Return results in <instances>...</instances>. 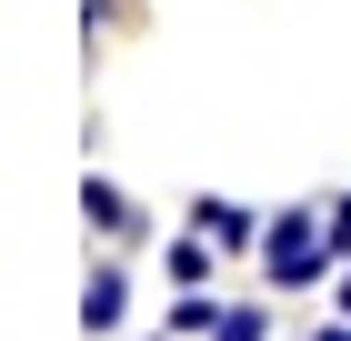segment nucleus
<instances>
[{
    "mask_svg": "<svg viewBox=\"0 0 351 341\" xmlns=\"http://www.w3.org/2000/svg\"><path fill=\"white\" fill-rule=\"evenodd\" d=\"M331 261H341V251H331V221H322V211H281V221H271V231H261V271H271V281H281V291H301V281H322Z\"/></svg>",
    "mask_w": 351,
    "mask_h": 341,
    "instance_id": "nucleus-1",
    "label": "nucleus"
},
{
    "mask_svg": "<svg viewBox=\"0 0 351 341\" xmlns=\"http://www.w3.org/2000/svg\"><path fill=\"white\" fill-rule=\"evenodd\" d=\"M81 321H90V331H121V321H131V281H121V271H90Z\"/></svg>",
    "mask_w": 351,
    "mask_h": 341,
    "instance_id": "nucleus-2",
    "label": "nucleus"
},
{
    "mask_svg": "<svg viewBox=\"0 0 351 341\" xmlns=\"http://www.w3.org/2000/svg\"><path fill=\"white\" fill-rule=\"evenodd\" d=\"M221 321H231V301H211V291H171V331H181V341H221Z\"/></svg>",
    "mask_w": 351,
    "mask_h": 341,
    "instance_id": "nucleus-3",
    "label": "nucleus"
},
{
    "mask_svg": "<svg viewBox=\"0 0 351 341\" xmlns=\"http://www.w3.org/2000/svg\"><path fill=\"white\" fill-rule=\"evenodd\" d=\"M81 211H90V221H101V231H121V241L141 231V211H131V191H110L101 171H90V191H81Z\"/></svg>",
    "mask_w": 351,
    "mask_h": 341,
    "instance_id": "nucleus-4",
    "label": "nucleus"
},
{
    "mask_svg": "<svg viewBox=\"0 0 351 341\" xmlns=\"http://www.w3.org/2000/svg\"><path fill=\"white\" fill-rule=\"evenodd\" d=\"M191 211L211 221V241H221V251H251V241H261V221H251L241 201H191Z\"/></svg>",
    "mask_w": 351,
    "mask_h": 341,
    "instance_id": "nucleus-5",
    "label": "nucleus"
},
{
    "mask_svg": "<svg viewBox=\"0 0 351 341\" xmlns=\"http://www.w3.org/2000/svg\"><path fill=\"white\" fill-rule=\"evenodd\" d=\"M211 281V241H171V291H201Z\"/></svg>",
    "mask_w": 351,
    "mask_h": 341,
    "instance_id": "nucleus-6",
    "label": "nucleus"
},
{
    "mask_svg": "<svg viewBox=\"0 0 351 341\" xmlns=\"http://www.w3.org/2000/svg\"><path fill=\"white\" fill-rule=\"evenodd\" d=\"M221 341H271V311H251V301H231V321H221Z\"/></svg>",
    "mask_w": 351,
    "mask_h": 341,
    "instance_id": "nucleus-7",
    "label": "nucleus"
},
{
    "mask_svg": "<svg viewBox=\"0 0 351 341\" xmlns=\"http://www.w3.org/2000/svg\"><path fill=\"white\" fill-rule=\"evenodd\" d=\"M322 221H331V251H341V261H351V201H331Z\"/></svg>",
    "mask_w": 351,
    "mask_h": 341,
    "instance_id": "nucleus-8",
    "label": "nucleus"
},
{
    "mask_svg": "<svg viewBox=\"0 0 351 341\" xmlns=\"http://www.w3.org/2000/svg\"><path fill=\"white\" fill-rule=\"evenodd\" d=\"M311 341H351V311H341V321H322V331H311Z\"/></svg>",
    "mask_w": 351,
    "mask_h": 341,
    "instance_id": "nucleus-9",
    "label": "nucleus"
},
{
    "mask_svg": "<svg viewBox=\"0 0 351 341\" xmlns=\"http://www.w3.org/2000/svg\"><path fill=\"white\" fill-rule=\"evenodd\" d=\"M341 311H351V271H341Z\"/></svg>",
    "mask_w": 351,
    "mask_h": 341,
    "instance_id": "nucleus-10",
    "label": "nucleus"
},
{
    "mask_svg": "<svg viewBox=\"0 0 351 341\" xmlns=\"http://www.w3.org/2000/svg\"><path fill=\"white\" fill-rule=\"evenodd\" d=\"M171 341H181V331H171Z\"/></svg>",
    "mask_w": 351,
    "mask_h": 341,
    "instance_id": "nucleus-11",
    "label": "nucleus"
}]
</instances>
